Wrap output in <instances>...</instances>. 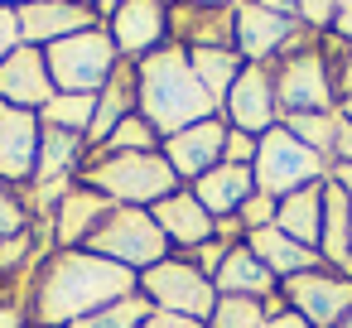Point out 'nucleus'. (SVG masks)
<instances>
[{
    "instance_id": "1",
    "label": "nucleus",
    "mask_w": 352,
    "mask_h": 328,
    "mask_svg": "<svg viewBox=\"0 0 352 328\" xmlns=\"http://www.w3.org/2000/svg\"><path fill=\"white\" fill-rule=\"evenodd\" d=\"M131 294H140V275L135 270H126V265H116L107 256H92V251H63L39 275L34 318L68 328V323L92 318L107 304H121Z\"/></svg>"
},
{
    "instance_id": "2",
    "label": "nucleus",
    "mask_w": 352,
    "mask_h": 328,
    "mask_svg": "<svg viewBox=\"0 0 352 328\" xmlns=\"http://www.w3.org/2000/svg\"><path fill=\"white\" fill-rule=\"evenodd\" d=\"M135 102H140V116L164 140L188 131V126H198V121H208V116H217V102L198 83V73H193L184 49L145 54V63L135 68Z\"/></svg>"
},
{
    "instance_id": "3",
    "label": "nucleus",
    "mask_w": 352,
    "mask_h": 328,
    "mask_svg": "<svg viewBox=\"0 0 352 328\" xmlns=\"http://www.w3.org/2000/svg\"><path fill=\"white\" fill-rule=\"evenodd\" d=\"M87 184L107 193L121 208H155L160 198L179 193V174L164 155H107L102 164H87Z\"/></svg>"
},
{
    "instance_id": "4",
    "label": "nucleus",
    "mask_w": 352,
    "mask_h": 328,
    "mask_svg": "<svg viewBox=\"0 0 352 328\" xmlns=\"http://www.w3.org/2000/svg\"><path fill=\"white\" fill-rule=\"evenodd\" d=\"M87 251L92 256H107L126 270H150L160 261H169V237L160 232V222L145 212V208H111L97 232L87 237Z\"/></svg>"
},
{
    "instance_id": "5",
    "label": "nucleus",
    "mask_w": 352,
    "mask_h": 328,
    "mask_svg": "<svg viewBox=\"0 0 352 328\" xmlns=\"http://www.w3.org/2000/svg\"><path fill=\"white\" fill-rule=\"evenodd\" d=\"M251 174H256V193H265V198H289V193H299V188H309V184H323V179H328V160L314 155L309 145H299L285 126H275V131L261 135Z\"/></svg>"
},
{
    "instance_id": "6",
    "label": "nucleus",
    "mask_w": 352,
    "mask_h": 328,
    "mask_svg": "<svg viewBox=\"0 0 352 328\" xmlns=\"http://www.w3.org/2000/svg\"><path fill=\"white\" fill-rule=\"evenodd\" d=\"M44 63H49L54 87L92 97V92L107 87L111 73H116V39L102 34V30H82V34H68V39L49 44Z\"/></svg>"
},
{
    "instance_id": "7",
    "label": "nucleus",
    "mask_w": 352,
    "mask_h": 328,
    "mask_svg": "<svg viewBox=\"0 0 352 328\" xmlns=\"http://www.w3.org/2000/svg\"><path fill=\"white\" fill-rule=\"evenodd\" d=\"M275 107L285 116L299 111H338V78L323 49H294L275 68Z\"/></svg>"
},
{
    "instance_id": "8",
    "label": "nucleus",
    "mask_w": 352,
    "mask_h": 328,
    "mask_svg": "<svg viewBox=\"0 0 352 328\" xmlns=\"http://www.w3.org/2000/svg\"><path fill=\"white\" fill-rule=\"evenodd\" d=\"M140 294L169 314H184V318H198L208 323L212 309H217V285L193 265V261H160L140 275Z\"/></svg>"
},
{
    "instance_id": "9",
    "label": "nucleus",
    "mask_w": 352,
    "mask_h": 328,
    "mask_svg": "<svg viewBox=\"0 0 352 328\" xmlns=\"http://www.w3.org/2000/svg\"><path fill=\"white\" fill-rule=\"evenodd\" d=\"M280 299L309 323V328H338L352 314V275H338L328 265L280 280Z\"/></svg>"
},
{
    "instance_id": "10",
    "label": "nucleus",
    "mask_w": 352,
    "mask_h": 328,
    "mask_svg": "<svg viewBox=\"0 0 352 328\" xmlns=\"http://www.w3.org/2000/svg\"><path fill=\"white\" fill-rule=\"evenodd\" d=\"M299 30H304L299 20H285V15L256 6V0H241V6H236V34H232V44H236V54L246 63H270V58L299 49Z\"/></svg>"
},
{
    "instance_id": "11",
    "label": "nucleus",
    "mask_w": 352,
    "mask_h": 328,
    "mask_svg": "<svg viewBox=\"0 0 352 328\" xmlns=\"http://www.w3.org/2000/svg\"><path fill=\"white\" fill-rule=\"evenodd\" d=\"M222 107H227V126L232 131H246L256 140L265 131H275L280 126V107H275V73H270V63H246Z\"/></svg>"
},
{
    "instance_id": "12",
    "label": "nucleus",
    "mask_w": 352,
    "mask_h": 328,
    "mask_svg": "<svg viewBox=\"0 0 352 328\" xmlns=\"http://www.w3.org/2000/svg\"><path fill=\"white\" fill-rule=\"evenodd\" d=\"M227 121L222 116H208V121H198V126H188V131H179V135H169L164 140V160L174 164V174L179 179H203L208 169H217L222 164V150H227Z\"/></svg>"
},
{
    "instance_id": "13",
    "label": "nucleus",
    "mask_w": 352,
    "mask_h": 328,
    "mask_svg": "<svg viewBox=\"0 0 352 328\" xmlns=\"http://www.w3.org/2000/svg\"><path fill=\"white\" fill-rule=\"evenodd\" d=\"M34 164H39L34 111L0 102V179H34Z\"/></svg>"
},
{
    "instance_id": "14",
    "label": "nucleus",
    "mask_w": 352,
    "mask_h": 328,
    "mask_svg": "<svg viewBox=\"0 0 352 328\" xmlns=\"http://www.w3.org/2000/svg\"><path fill=\"white\" fill-rule=\"evenodd\" d=\"M164 0H121L111 10V39H116V54H155L160 39H164Z\"/></svg>"
},
{
    "instance_id": "15",
    "label": "nucleus",
    "mask_w": 352,
    "mask_h": 328,
    "mask_svg": "<svg viewBox=\"0 0 352 328\" xmlns=\"http://www.w3.org/2000/svg\"><path fill=\"white\" fill-rule=\"evenodd\" d=\"M0 102L25 107V111L54 102V78H49L44 54H34V49H15L6 63H0Z\"/></svg>"
},
{
    "instance_id": "16",
    "label": "nucleus",
    "mask_w": 352,
    "mask_h": 328,
    "mask_svg": "<svg viewBox=\"0 0 352 328\" xmlns=\"http://www.w3.org/2000/svg\"><path fill=\"white\" fill-rule=\"evenodd\" d=\"M92 30V10L73 6V0H34L20 10V39L25 44H58L68 34Z\"/></svg>"
},
{
    "instance_id": "17",
    "label": "nucleus",
    "mask_w": 352,
    "mask_h": 328,
    "mask_svg": "<svg viewBox=\"0 0 352 328\" xmlns=\"http://www.w3.org/2000/svg\"><path fill=\"white\" fill-rule=\"evenodd\" d=\"M150 217H155L160 232H164L174 246H184V251H198L203 241H212V212H208L193 193H184V188L169 193V198H160Z\"/></svg>"
},
{
    "instance_id": "18",
    "label": "nucleus",
    "mask_w": 352,
    "mask_h": 328,
    "mask_svg": "<svg viewBox=\"0 0 352 328\" xmlns=\"http://www.w3.org/2000/svg\"><path fill=\"white\" fill-rule=\"evenodd\" d=\"M246 246L256 251V261L275 275V280H289V275H304V270H318L323 256L314 246H299L294 237H285L280 227H261V232H246Z\"/></svg>"
},
{
    "instance_id": "19",
    "label": "nucleus",
    "mask_w": 352,
    "mask_h": 328,
    "mask_svg": "<svg viewBox=\"0 0 352 328\" xmlns=\"http://www.w3.org/2000/svg\"><path fill=\"white\" fill-rule=\"evenodd\" d=\"M251 193H256V174H251L246 164H217V169H208V174L198 179V188H193V198L212 212V222H217V217H236Z\"/></svg>"
},
{
    "instance_id": "20",
    "label": "nucleus",
    "mask_w": 352,
    "mask_h": 328,
    "mask_svg": "<svg viewBox=\"0 0 352 328\" xmlns=\"http://www.w3.org/2000/svg\"><path fill=\"white\" fill-rule=\"evenodd\" d=\"M212 285H217V294H241V299H275L280 294V280L256 261V251L246 241L227 251V261L217 265Z\"/></svg>"
},
{
    "instance_id": "21",
    "label": "nucleus",
    "mask_w": 352,
    "mask_h": 328,
    "mask_svg": "<svg viewBox=\"0 0 352 328\" xmlns=\"http://www.w3.org/2000/svg\"><path fill=\"white\" fill-rule=\"evenodd\" d=\"M275 227H280L285 237H294L299 246H314V251H318V237H323V184H309V188L280 198Z\"/></svg>"
},
{
    "instance_id": "22",
    "label": "nucleus",
    "mask_w": 352,
    "mask_h": 328,
    "mask_svg": "<svg viewBox=\"0 0 352 328\" xmlns=\"http://www.w3.org/2000/svg\"><path fill=\"white\" fill-rule=\"evenodd\" d=\"M116 203L107 198V193H97V188H73L68 198H63V208H58V241L63 246H73V241H87L92 232H97V222L111 212Z\"/></svg>"
},
{
    "instance_id": "23",
    "label": "nucleus",
    "mask_w": 352,
    "mask_h": 328,
    "mask_svg": "<svg viewBox=\"0 0 352 328\" xmlns=\"http://www.w3.org/2000/svg\"><path fill=\"white\" fill-rule=\"evenodd\" d=\"M131 102H135V73H131V68H116L111 83H107V92L97 97V116H92V126H87V140H92V145H107L111 131L131 116Z\"/></svg>"
},
{
    "instance_id": "24",
    "label": "nucleus",
    "mask_w": 352,
    "mask_h": 328,
    "mask_svg": "<svg viewBox=\"0 0 352 328\" xmlns=\"http://www.w3.org/2000/svg\"><path fill=\"white\" fill-rule=\"evenodd\" d=\"M188 63H193L198 83L208 87V97H212L217 107L227 102L232 83H236V78H241V68H246V58H241L236 49H188Z\"/></svg>"
},
{
    "instance_id": "25",
    "label": "nucleus",
    "mask_w": 352,
    "mask_h": 328,
    "mask_svg": "<svg viewBox=\"0 0 352 328\" xmlns=\"http://www.w3.org/2000/svg\"><path fill=\"white\" fill-rule=\"evenodd\" d=\"M280 126H285L299 145H309L314 155H323V160L333 164V145H338V126H342L338 111H299V116H280Z\"/></svg>"
},
{
    "instance_id": "26",
    "label": "nucleus",
    "mask_w": 352,
    "mask_h": 328,
    "mask_svg": "<svg viewBox=\"0 0 352 328\" xmlns=\"http://www.w3.org/2000/svg\"><path fill=\"white\" fill-rule=\"evenodd\" d=\"M78 169V135L73 131H44L39 135V164H34V179L49 184V179H63Z\"/></svg>"
},
{
    "instance_id": "27",
    "label": "nucleus",
    "mask_w": 352,
    "mask_h": 328,
    "mask_svg": "<svg viewBox=\"0 0 352 328\" xmlns=\"http://www.w3.org/2000/svg\"><path fill=\"white\" fill-rule=\"evenodd\" d=\"M92 116H97V97H82V92H54V102L44 107V121L54 131H73V135H82L92 126Z\"/></svg>"
},
{
    "instance_id": "28",
    "label": "nucleus",
    "mask_w": 352,
    "mask_h": 328,
    "mask_svg": "<svg viewBox=\"0 0 352 328\" xmlns=\"http://www.w3.org/2000/svg\"><path fill=\"white\" fill-rule=\"evenodd\" d=\"M270 309L265 299H241V294H217V309L208 318V328H265Z\"/></svg>"
},
{
    "instance_id": "29",
    "label": "nucleus",
    "mask_w": 352,
    "mask_h": 328,
    "mask_svg": "<svg viewBox=\"0 0 352 328\" xmlns=\"http://www.w3.org/2000/svg\"><path fill=\"white\" fill-rule=\"evenodd\" d=\"M150 314H155V309H150V299H145V294H131V299H121V304H107L102 314H92V318H78V323H68V328H140Z\"/></svg>"
},
{
    "instance_id": "30",
    "label": "nucleus",
    "mask_w": 352,
    "mask_h": 328,
    "mask_svg": "<svg viewBox=\"0 0 352 328\" xmlns=\"http://www.w3.org/2000/svg\"><path fill=\"white\" fill-rule=\"evenodd\" d=\"M155 126L145 121V116H126L116 131H111V140H107V155H145V150H155Z\"/></svg>"
},
{
    "instance_id": "31",
    "label": "nucleus",
    "mask_w": 352,
    "mask_h": 328,
    "mask_svg": "<svg viewBox=\"0 0 352 328\" xmlns=\"http://www.w3.org/2000/svg\"><path fill=\"white\" fill-rule=\"evenodd\" d=\"M275 212H280V198H265V193H251L236 212L241 232H261V227H275Z\"/></svg>"
},
{
    "instance_id": "32",
    "label": "nucleus",
    "mask_w": 352,
    "mask_h": 328,
    "mask_svg": "<svg viewBox=\"0 0 352 328\" xmlns=\"http://www.w3.org/2000/svg\"><path fill=\"white\" fill-rule=\"evenodd\" d=\"M299 6V25L314 30V34H333V20H338V6L342 0H294Z\"/></svg>"
},
{
    "instance_id": "33",
    "label": "nucleus",
    "mask_w": 352,
    "mask_h": 328,
    "mask_svg": "<svg viewBox=\"0 0 352 328\" xmlns=\"http://www.w3.org/2000/svg\"><path fill=\"white\" fill-rule=\"evenodd\" d=\"M256 135H246V131H227V150H222V164H256Z\"/></svg>"
},
{
    "instance_id": "34",
    "label": "nucleus",
    "mask_w": 352,
    "mask_h": 328,
    "mask_svg": "<svg viewBox=\"0 0 352 328\" xmlns=\"http://www.w3.org/2000/svg\"><path fill=\"white\" fill-rule=\"evenodd\" d=\"M20 227H25V208L10 198L6 184H0V241H6V237H20Z\"/></svg>"
},
{
    "instance_id": "35",
    "label": "nucleus",
    "mask_w": 352,
    "mask_h": 328,
    "mask_svg": "<svg viewBox=\"0 0 352 328\" xmlns=\"http://www.w3.org/2000/svg\"><path fill=\"white\" fill-rule=\"evenodd\" d=\"M15 44H20V10L0 6V63L15 54Z\"/></svg>"
},
{
    "instance_id": "36",
    "label": "nucleus",
    "mask_w": 352,
    "mask_h": 328,
    "mask_svg": "<svg viewBox=\"0 0 352 328\" xmlns=\"http://www.w3.org/2000/svg\"><path fill=\"white\" fill-rule=\"evenodd\" d=\"M265 309H270V318H265V328H309L285 299H265Z\"/></svg>"
},
{
    "instance_id": "37",
    "label": "nucleus",
    "mask_w": 352,
    "mask_h": 328,
    "mask_svg": "<svg viewBox=\"0 0 352 328\" xmlns=\"http://www.w3.org/2000/svg\"><path fill=\"white\" fill-rule=\"evenodd\" d=\"M140 328H208V323H198V318H184V314H169V309H155Z\"/></svg>"
},
{
    "instance_id": "38",
    "label": "nucleus",
    "mask_w": 352,
    "mask_h": 328,
    "mask_svg": "<svg viewBox=\"0 0 352 328\" xmlns=\"http://www.w3.org/2000/svg\"><path fill=\"white\" fill-rule=\"evenodd\" d=\"M25 251H30V237H6V241H0V270L20 265V261H25Z\"/></svg>"
},
{
    "instance_id": "39",
    "label": "nucleus",
    "mask_w": 352,
    "mask_h": 328,
    "mask_svg": "<svg viewBox=\"0 0 352 328\" xmlns=\"http://www.w3.org/2000/svg\"><path fill=\"white\" fill-rule=\"evenodd\" d=\"M333 164H352V121L338 126V145H333Z\"/></svg>"
},
{
    "instance_id": "40",
    "label": "nucleus",
    "mask_w": 352,
    "mask_h": 328,
    "mask_svg": "<svg viewBox=\"0 0 352 328\" xmlns=\"http://www.w3.org/2000/svg\"><path fill=\"white\" fill-rule=\"evenodd\" d=\"M333 39L352 44V0H342V6H338V20H333Z\"/></svg>"
},
{
    "instance_id": "41",
    "label": "nucleus",
    "mask_w": 352,
    "mask_h": 328,
    "mask_svg": "<svg viewBox=\"0 0 352 328\" xmlns=\"http://www.w3.org/2000/svg\"><path fill=\"white\" fill-rule=\"evenodd\" d=\"M333 78H338V102H342V97H352V49L342 54V63L333 68Z\"/></svg>"
},
{
    "instance_id": "42",
    "label": "nucleus",
    "mask_w": 352,
    "mask_h": 328,
    "mask_svg": "<svg viewBox=\"0 0 352 328\" xmlns=\"http://www.w3.org/2000/svg\"><path fill=\"white\" fill-rule=\"evenodd\" d=\"M328 184H338L352 198V164H328Z\"/></svg>"
},
{
    "instance_id": "43",
    "label": "nucleus",
    "mask_w": 352,
    "mask_h": 328,
    "mask_svg": "<svg viewBox=\"0 0 352 328\" xmlns=\"http://www.w3.org/2000/svg\"><path fill=\"white\" fill-rule=\"evenodd\" d=\"M256 6L275 10V15H285V20H299V6H294V0H256Z\"/></svg>"
},
{
    "instance_id": "44",
    "label": "nucleus",
    "mask_w": 352,
    "mask_h": 328,
    "mask_svg": "<svg viewBox=\"0 0 352 328\" xmlns=\"http://www.w3.org/2000/svg\"><path fill=\"white\" fill-rule=\"evenodd\" d=\"M0 328H25V323H20V314H15V309L0 304Z\"/></svg>"
},
{
    "instance_id": "45",
    "label": "nucleus",
    "mask_w": 352,
    "mask_h": 328,
    "mask_svg": "<svg viewBox=\"0 0 352 328\" xmlns=\"http://www.w3.org/2000/svg\"><path fill=\"white\" fill-rule=\"evenodd\" d=\"M193 6H208V10H227L232 0H193Z\"/></svg>"
},
{
    "instance_id": "46",
    "label": "nucleus",
    "mask_w": 352,
    "mask_h": 328,
    "mask_svg": "<svg viewBox=\"0 0 352 328\" xmlns=\"http://www.w3.org/2000/svg\"><path fill=\"white\" fill-rule=\"evenodd\" d=\"M338 116H342V121H352V97H342V102H338Z\"/></svg>"
},
{
    "instance_id": "47",
    "label": "nucleus",
    "mask_w": 352,
    "mask_h": 328,
    "mask_svg": "<svg viewBox=\"0 0 352 328\" xmlns=\"http://www.w3.org/2000/svg\"><path fill=\"white\" fill-rule=\"evenodd\" d=\"M92 6H102V10H107V6H121V0H92Z\"/></svg>"
},
{
    "instance_id": "48",
    "label": "nucleus",
    "mask_w": 352,
    "mask_h": 328,
    "mask_svg": "<svg viewBox=\"0 0 352 328\" xmlns=\"http://www.w3.org/2000/svg\"><path fill=\"white\" fill-rule=\"evenodd\" d=\"M338 328H352V314H347V318H342V323H338Z\"/></svg>"
},
{
    "instance_id": "49",
    "label": "nucleus",
    "mask_w": 352,
    "mask_h": 328,
    "mask_svg": "<svg viewBox=\"0 0 352 328\" xmlns=\"http://www.w3.org/2000/svg\"><path fill=\"white\" fill-rule=\"evenodd\" d=\"M0 6H6V0H0ZM25 6H34V0H20V10H25Z\"/></svg>"
}]
</instances>
